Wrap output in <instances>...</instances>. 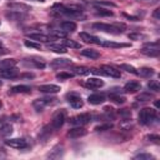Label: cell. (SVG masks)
I'll return each mask as SVG.
<instances>
[{
	"label": "cell",
	"instance_id": "cell-1",
	"mask_svg": "<svg viewBox=\"0 0 160 160\" xmlns=\"http://www.w3.org/2000/svg\"><path fill=\"white\" fill-rule=\"evenodd\" d=\"M94 29L99 30V31H104V32H108V34H114V35H118V34H121L125 29V25L124 24H104V22H96L92 25Z\"/></svg>",
	"mask_w": 160,
	"mask_h": 160
},
{
	"label": "cell",
	"instance_id": "cell-2",
	"mask_svg": "<svg viewBox=\"0 0 160 160\" xmlns=\"http://www.w3.org/2000/svg\"><path fill=\"white\" fill-rule=\"evenodd\" d=\"M156 116V111L151 108H144L139 112V122L141 125H148L150 124Z\"/></svg>",
	"mask_w": 160,
	"mask_h": 160
},
{
	"label": "cell",
	"instance_id": "cell-3",
	"mask_svg": "<svg viewBox=\"0 0 160 160\" xmlns=\"http://www.w3.org/2000/svg\"><path fill=\"white\" fill-rule=\"evenodd\" d=\"M64 122H65V111L64 110L56 111L52 116V120H51V128L54 130H58L64 125Z\"/></svg>",
	"mask_w": 160,
	"mask_h": 160
},
{
	"label": "cell",
	"instance_id": "cell-4",
	"mask_svg": "<svg viewBox=\"0 0 160 160\" xmlns=\"http://www.w3.org/2000/svg\"><path fill=\"white\" fill-rule=\"evenodd\" d=\"M91 120V115L89 112H84V114H80V115H76L74 118L70 119V122L72 125H76V126H82L88 122H90Z\"/></svg>",
	"mask_w": 160,
	"mask_h": 160
},
{
	"label": "cell",
	"instance_id": "cell-5",
	"mask_svg": "<svg viewBox=\"0 0 160 160\" xmlns=\"http://www.w3.org/2000/svg\"><path fill=\"white\" fill-rule=\"evenodd\" d=\"M140 51H141V54L148 55V56H158L159 55V44L158 42L146 44Z\"/></svg>",
	"mask_w": 160,
	"mask_h": 160
},
{
	"label": "cell",
	"instance_id": "cell-6",
	"mask_svg": "<svg viewBox=\"0 0 160 160\" xmlns=\"http://www.w3.org/2000/svg\"><path fill=\"white\" fill-rule=\"evenodd\" d=\"M5 145L14 148V149H24L28 146L26 140L20 139V138H14V139H6L5 140Z\"/></svg>",
	"mask_w": 160,
	"mask_h": 160
},
{
	"label": "cell",
	"instance_id": "cell-7",
	"mask_svg": "<svg viewBox=\"0 0 160 160\" xmlns=\"http://www.w3.org/2000/svg\"><path fill=\"white\" fill-rule=\"evenodd\" d=\"M66 98H68V101L70 102V105H71L74 109H80V108L84 106V101H82V99H81L78 94L71 92V94H68Z\"/></svg>",
	"mask_w": 160,
	"mask_h": 160
},
{
	"label": "cell",
	"instance_id": "cell-8",
	"mask_svg": "<svg viewBox=\"0 0 160 160\" xmlns=\"http://www.w3.org/2000/svg\"><path fill=\"white\" fill-rule=\"evenodd\" d=\"M19 75L15 68H0V78L2 79H14Z\"/></svg>",
	"mask_w": 160,
	"mask_h": 160
},
{
	"label": "cell",
	"instance_id": "cell-9",
	"mask_svg": "<svg viewBox=\"0 0 160 160\" xmlns=\"http://www.w3.org/2000/svg\"><path fill=\"white\" fill-rule=\"evenodd\" d=\"M101 74H104V75H108V76H111V78H120L121 76V74H120V70H118V69H115V68H112V66H110V65H104V66H101Z\"/></svg>",
	"mask_w": 160,
	"mask_h": 160
},
{
	"label": "cell",
	"instance_id": "cell-10",
	"mask_svg": "<svg viewBox=\"0 0 160 160\" xmlns=\"http://www.w3.org/2000/svg\"><path fill=\"white\" fill-rule=\"evenodd\" d=\"M69 138L71 139H78V138H81V136H85L86 135V130L82 128V126H76L74 129H70L66 134Z\"/></svg>",
	"mask_w": 160,
	"mask_h": 160
},
{
	"label": "cell",
	"instance_id": "cell-11",
	"mask_svg": "<svg viewBox=\"0 0 160 160\" xmlns=\"http://www.w3.org/2000/svg\"><path fill=\"white\" fill-rule=\"evenodd\" d=\"M85 86L89 89H99V88L104 86V81L98 79V78H90L89 80H86Z\"/></svg>",
	"mask_w": 160,
	"mask_h": 160
},
{
	"label": "cell",
	"instance_id": "cell-12",
	"mask_svg": "<svg viewBox=\"0 0 160 160\" xmlns=\"http://www.w3.org/2000/svg\"><path fill=\"white\" fill-rule=\"evenodd\" d=\"M39 90L41 92H46V94H56L60 91V86L58 85H52V84H48V85H40Z\"/></svg>",
	"mask_w": 160,
	"mask_h": 160
},
{
	"label": "cell",
	"instance_id": "cell-13",
	"mask_svg": "<svg viewBox=\"0 0 160 160\" xmlns=\"http://www.w3.org/2000/svg\"><path fill=\"white\" fill-rule=\"evenodd\" d=\"M140 88H141L140 82H138V81H129V82L125 84V86H124V91H125V92L134 94V92H136L138 90H140Z\"/></svg>",
	"mask_w": 160,
	"mask_h": 160
},
{
	"label": "cell",
	"instance_id": "cell-14",
	"mask_svg": "<svg viewBox=\"0 0 160 160\" xmlns=\"http://www.w3.org/2000/svg\"><path fill=\"white\" fill-rule=\"evenodd\" d=\"M80 38L85 42H90V44H98V45H100V42H101V40L99 38H96L94 35H90L88 32H80Z\"/></svg>",
	"mask_w": 160,
	"mask_h": 160
},
{
	"label": "cell",
	"instance_id": "cell-15",
	"mask_svg": "<svg viewBox=\"0 0 160 160\" xmlns=\"http://www.w3.org/2000/svg\"><path fill=\"white\" fill-rule=\"evenodd\" d=\"M88 101L92 105H99L105 101V96H104V94H92L88 98Z\"/></svg>",
	"mask_w": 160,
	"mask_h": 160
},
{
	"label": "cell",
	"instance_id": "cell-16",
	"mask_svg": "<svg viewBox=\"0 0 160 160\" xmlns=\"http://www.w3.org/2000/svg\"><path fill=\"white\" fill-rule=\"evenodd\" d=\"M60 29L64 32H72L76 30V24L74 21H62L60 24Z\"/></svg>",
	"mask_w": 160,
	"mask_h": 160
},
{
	"label": "cell",
	"instance_id": "cell-17",
	"mask_svg": "<svg viewBox=\"0 0 160 160\" xmlns=\"http://www.w3.org/2000/svg\"><path fill=\"white\" fill-rule=\"evenodd\" d=\"M28 38L31 40H35V41H40V42H49V40H50V36H48L45 34H29Z\"/></svg>",
	"mask_w": 160,
	"mask_h": 160
},
{
	"label": "cell",
	"instance_id": "cell-18",
	"mask_svg": "<svg viewBox=\"0 0 160 160\" xmlns=\"http://www.w3.org/2000/svg\"><path fill=\"white\" fill-rule=\"evenodd\" d=\"M69 65H71L70 59H55L51 62L52 68H65V66H69Z\"/></svg>",
	"mask_w": 160,
	"mask_h": 160
},
{
	"label": "cell",
	"instance_id": "cell-19",
	"mask_svg": "<svg viewBox=\"0 0 160 160\" xmlns=\"http://www.w3.org/2000/svg\"><path fill=\"white\" fill-rule=\"evenodd\" d=\"M8 8L12 9V11H18V12H20V11H28V10L31 9L30 6H28L25 4H8Z\"/></svg>",
	"mask_w": 160,
	"mask_h": 160
},
{
	"label": "cell",
	"instance_id": "cell-20",
	"mask_svg": "<svg viewBox=\"0 0 160 160\" xmlns=\"http://www.w3.org/2000/svg\"><path fill=\"white\" fill-rule=\"evenodd\" d=\"M48 49L54 51V52H58V54H65L68 50L64 45H60V44H50L48 45Z\"/></svg>",
	"mask_w": 160,
	"mask_h": 160
},
{
	"label": "cell",
	"instance_id": "cell-21",
	"mask_svg": "<svg viewBox=\"0 0 160 160\" xmlns=\"http://www.w3.org/2000/svg\"><path fill=\"white\" fill-rule=\"evenodd\" d=\"M48 104H49L48 99H38V100H35V101L32 102V105H34V108H35L36 111H42V109H44Z\"/></svg>",
	"mask_w": 160,
	"mask_h": 160
},
{
	"label": "cell",
	"instance_id": "cell-22",
	"mask_svg": "<svg viewBox=\"0 0 160 160\" xmlns=\"http://www.w3.org/2000/svg\"><path fill=\"white\" fill-rule=\"evenodd\" d=\"M62 152H64V150H62V146H60V145H58V146H55L52 150H51V152L48 155L50 159H59L60 156H62Z\"/></svg>",
	"mask_w": 160,
	"mask_h": 160
},
{
	"label": "cell",
	"instance_id": "cell-23",
	"mask_svg": "<svg viewBox=\"0 0 160 160\" xmlns=\"http://www.w3.org/2000/svg\"><path fill=\"white\" fill-rule=\"evenodd\" d=\"M100 45H101V46H106V48H125V46H129L128 44L114 42V41H108V40H101Z\"/></svg>",
	"mask_w": 160,
	"mask_h": 160
},
{
	"label": "cell",
	"instance_id": "cell-24",
	"mask_svg": "<svg viewBox=\"0 0 160 160\" xmlns=\"http://www.w3.org/2000/svg\"><path fill=\"white\" fill-rule=\"evenodd\" d=\"M81 55L86 56V58H90V59H98L100 56V54L96 50H92V49H84V50H81Z\"/></svg>",
	"mask_w": 160,
	"mask_h": 160
},
{
	"label": "cell",
	"instance_id": "cell-25",
	"mask_svg": "<svg viewBox=\"0 0 160 160\" xmlns=\"http://www.w3.org/2000/svg\"><path fill=\"white\" fill-rule=\"evenodd\" d=\"M31 88L28 85H16L14 88H11V92L14 94H22V92H30Z\"/></svg>",
	"mask_w": 160,
	"mask_h": 160
},
{
	"label": "cell",
	"instance_id": "cell-26",
	"mask_svg": "<svg viewBox=\"0 0 160 160\" xmlns=\"http://www.w3.org/2000/svg\"><path fill=\"white\" fill-rule=\"evenodd\" d=\"M11 132H12V126L10 124H5V125H2L0 128V135L4 136V138L11 135Z\"/></svg>",
	"mask_w": 160,
	"mask_h": 160
},
{
	"label": "cell",
	"instance_id": "cell-27",
	"mask_svg": "<svg viewBox=\"0 0 160 160\" xmlns=\"http://www.w3.org/2000/svg\"><path fill=\"white\" fill-rule=\"evenodd\" d=\"M110 100L116 102V104H124L126 101V98L120 95V92L119 94H110Z\"/></svg>",
	"mask_w": 160,
	"mask_h": 160
},
{
	"label": "cell",
	"instance_id": "cell-28",
	"mask_svg": "<svg viewBox=\"0 0 160 160\" xmlns=\"http://www.w3.org/2000/svg\"><path fill=\"white\" fill-rule=\"evenodd\" d=\"M64 46L65 48H70V49H80L81 48V45L79 42H76L75 40H71V39L64 40Z\"/></svg>",
	"mask_w": 160,
	"mask_h": 160
},
{
	"label": "cell",
	"instance_id": "cell-29",
	"mask_svg": "<svg viewBox=\"0 0 160 160\" xmlns=\"http://www.w3.org/2000/svg\"><path fill=\"white\" fill-rule=\"evenodd\" d=\"M138 75L144 76V78H149V76H152L154 75V70L151 68H141L138 71Z\"/></svg>",
	"mask_w": 160,
	"mask_h": 160
},
{
	"label": "cell",
	"instance_id": "cell-30",
	"mask_svg": "<svg viewBox=\"0 0 160 160\" xmlns=\"http://www.w3.org/2000/svg\"><path fill=\"white\" fill-rule=\"evenodd\" d=\"M72 71L76 75H88L90 72V69H88L86 66H75L72 69Z\"/></svg>",
	"mask_w": 160,
	"mask_h": 160
},
{
	"label": "cell",
	"instance_id": "cell-31",
	"mask_svg": "<svg viewBox=\"0 0 160 160\" xmlns=\"http://www.w3.org/2000/svg\"><path fill=\"white\" fill-rule=\"evenodd\" d=\"M6 18L9 19V20H21V19H24L25 16L24 15H21L20 12H18V11H14V12H10V14H6Z\"/></svg>",
	"mask_w": 160,
	"mask_h": 160
},
{
	"label": "cell",
	"instance_id": "cell-32",
	"mask_svg": "<svg viewBox=\"0 0 160 160\" xmlns=\"http://www.w3.org/2000/svg\"><path fill=\"white\" fill-rule=\"evenodd\" d=\"M120 69H122V70H125V71H128V72H131V74H134V75H138V70H136L134 66L129 65V64H121V65H120Z\"/></svg>",
	"mask_w": 160,
	"mask_h": 160
},
{
	"label": "cell",
	"instance_id": "cell-33",
	"mask_svg": "<svg viewBox=\"0 0 160 160\" xmlns=\"http://www.w3.org/2000/svg\"><path fill=\"white\" fill-rule=\"evenodd\" d=\"M148 88L150 89V90H152V91H159L160 90V84H159V81L158 80H150L149 81V84H148Z\"/></svg>",
	"mask_w": 160,
	"mask_h": 160
},
{
	"label": "cell",
	"instance_id": "cell-34",
	"mask_svg": "<svg viewBox=\"0 0 160 160\" xmlns=\"http://www.w3.org/2000/svg\"><path fill=\"white\" fill-rule=\"evenodd\" d=\"M16 65V61L14 59H8L0 62V68H14Z\"/></svg>",
	"mask_w": 160,
	"mask_h": 160
},
{
	"label": "cell",
	"instance_id": "cell-35",
	"mask_svg": "<svg viewBox=\"0 0 160 160\" xmlns=\"http://www.w3.org/2000/svg\"><path fill=\"white\" fill-rule=\"evenodd\" d=\"M72 76H74V74L66 72V71H61V72L56 74V79H59V80H68V79H70Z\"/></svg>",
	"mask_w": 160,
	"mask_h": 160
},
{
	"label": "cell",
	"instance_id": "cell-36",
	"mask_svg": "<svg viewBox=\"0 0 160 160\" xmlns=\"http://www.w3.org/2000/svg\"><path fill=\"white\" fill-rule=\"evenodd\" d=\"M96 15H102V16H111L112 15V11H110V10H105V9H96Z\"/></svg>",
	"mask_w": 160,
	"mask_h": 160
},
{
	"label": "cell",
	"instance_id": "cell-37",
	"mask_svg": "<svg viewBox=\"0 0 160 160\" xmlns=\"http://www.w3.org/2000/svg\"><path fill=\"white\" fill-rule=\"evenodd\" d=\"M24 45L26 48H31V49H40V44L34 42V41H30V40H25L24 41Z\"/></svg>",
	"mask_w": 160,
	"mask_h": 160
},
{
	"label": "cell",
	"instance_id": "cell-38",
	"mask_svg": "<svg viewBox=\"0 0 160 160\" xmlns=\"http://www.w3.org/2000/svg\"><path fill=\"white\" fill-rule=\"evenodd\" d=\"M152 96L150 95V94H146V92H142V94H140L139 96H138V100L139 101H148V100H150Z\"/></svg>",
	"mask_w": 160,
	"mask_h": 160
},
{
	"label": "cell",
	"instance_id": "cell-39",
	"mask_svg": "<svg viewBox=\"0 0 160 160\" xmlns=\"http://www.w3.org/2000/svg\"><path fill=\"white\" fill-rule=\"evenodd\" d=\"M111 128H112L111 124H104V125H99V126H96L95 130H98V131H104V130H110Z\"/></svg>",
	"mask_w": 160,
	"mask_h": 160
},
{
	"label": "cell",
	"instance_id": "cell-40",
	"mask_svg": "<svg viewBox=\"0 0 160 160\" xmlns=\"http://www.w3.org/2000/svg\"><path fill=\"white\" fill-rule=\"evenodd\" d=\"M135 159L136 160H144V159L150 160V159H152V155H150V154H140V155L135 156Z\"/></svg>",
	"mask_w": 160,
	"mask_h": 160
},
{
	"label": "cell",
	"instance_id": "cell-41",
	"mask_svg": "<svg viewBox=\"0 0 160 160\" xmlns=\"http://www.w3.org/2000/svg\"><path fill=\"white\" fill-rule=\"evenodd\" d=\"M142 38H145V36L141 34H129V39H131V40H140Z\"/></svg>",
	"mask_w": 160,
	"mask_h": 160
},
{
	"label": "cell",
	"instance_id": "cell-42",
	"mask_svg": "<svg viewBox=\"0 0 160 160\" xmlns=\"http://www.w3.org/2000/svg\"><path fill=\"white\" fill-rule=\"evenodd\" d=\"M104 111H105V114L110 118V116H114V109L112 108H110V106H105L104 108Z\"/></svg>",
	"mask_w": 160,
	"mask_h": 160
},
{
	"label": "cell",
	"instance_id": "cell-43",
	"mask_svg": "<svg viewBox=\"0 0 160 160\" xmlns=\"http://www.w3.org/2000/svg\"><path fill=\"white\" fill-rule=\"evenodd\" d=\"M146 139L148 140H150V141H152V142H159V140H160V138L158 136V135H149V136H146Z\"/></svg>",
	"mask_w": 160,
	"mask_h": 160
},
{
	"label": "cell",
	"instance_id": "cell-44",
	"mask_svg": "<svg viewBox=\"0 0 160 160\" xmlns=\"http://www.w3.org/2000/svg\"><path fill=\"white\" fill-rule=\"evenodd\" d=\"M65 35H66V32H64V31H62V32H61V31H56V32L54 34L55 38H65Z\"/></svg>",
	"mask_w": 160,
	"mask_h": 160
},
{
	"label": "cell",
	"instance_id": "cell-45",
	"mask_svg": "<svg viewBox=\"0 0 160 160\" xmlns=\"http://www.w3.org/2000/svg\"><path fill=\"white\" fill-rule=\"evenodd\" d=\"M152 16H154L155 19H158V20H160V9H156V10L154 11V14H152Z\"/></svg>",
	"mask_w": 160,
	"mask_h": 160
},
{
	"label": "cell",
	"instance_id": "cell-46",
	"mask_svg": "<svg viewBox=\"0 0 160 160\" xmlns=\"http://www.w3.org/2000/svg\"><path fill=\"white\" fill-rule=\"evenodd\" d=\"M4 54H8V50L5 48H1L0 46V55H4Z\"/></svg>",
	"mask_w": 160,
	"mask_h": 160
},
{
	"label": "cell",
	"instance_id": "cell-47",
	"mask_svg": "<svg viewBox=\"0 0 160 160\" xmlns=\"http://www.w3.org/2000/svg\"><path fill=\"white\" fill-rule=\"evenodd\" d=\"M35 1H41V2H44L45 0H35Z\"/></svg>",
	"mask_w": 160,
	"mask_h": 160
},
{
	"label": "cell",
	"instance_id": "cell-48",
	"mask_svg": "<svg viewBox=\"0 0 160 160\" xmlns=\"http://www.w3.org/2000/svg\"><path fill=\"white\" fill-rule=\"evenodd\" d=\"M1 85H2V81H1V80H0V86H1Z\"/></svg>",
	"mask_w": 160,
	"mask_h": 160
},
{
	"label": "cell",
	"instance_id": "cell-49",
	"mask_svg": "<svg viewBox=\"0 0 160 160\" xmlns=\"http://www.w3.org/2000/svg\"><path fill=\"white\" fill-rule=\"evenodd\" d=\"M1 106H2V102H1V101H0V108H1Z\"/></svg>",
	"mask_w": 160,
	"mask_h": 160
}]
</instances>
